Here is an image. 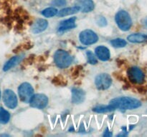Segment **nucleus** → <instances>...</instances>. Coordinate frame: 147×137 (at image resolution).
Listing matches in <instances>:
<instances>
[{
  "instance_id": "obj_9",
  "label": "nucleus",
  "mask_w": 147,
  "mask_h": 137,
  "mask_svg": "<svg viewBox=\"0 0 147 137\" xmlns=\"http://www.w3.org/2000/svg\"><path fill=\"white\" fill-rule=\"evenodd\" d=\"M3 101L7 107L14 109L17 106V97L15 93L10 89H6L3 94Z\"/></svg>"
},
{
  "instance_id": "obj_12",
  "label": "nucleus",
  "mask_w": 147,
  "mask_h": 137,
  "mask_svg": "<svg viewBox=\"0 0 147 137\" xmlns=\"http://www.w3.org/2000/svg\"><path fill=\"white\" fill-rule=\"evenodd\" d=\"M95 52H96V57L101 61H108L111 57L110 51L107 47H104V46H99V47H96L95 49Z\"/></svg>"
},
{
  "instance_id": "obj_15",
  "label": "nucleus",
  "mask_w": 147,
  "mask_h": 137,
  "mask_svg": "<svg viewBox=\"0 0 147 137\" xmlns=\"http://www.w3.org/2000/svg\"><path fill=\"white\" fill-rule=\"evenodd\" d=\"M76 20V17H72V18L64 20V21L60 22V27H59L58 31H63L66 30L71 29L76 27L75 21Z\"/></svg>"
},
{
  "instance_id": "obj_22",
  "label": "nucleus",
  "mask_w": 147,
  "mask_h": 137,
  "mask_svg": "<svg viewBox=\"0 0 147 137\" xmlns=\"http://www.w3.org/2000/svg\"><path fill=\"white\" fill-rule=\"evenodd\" d=\"M86 55H87L88 61L89 64H93V65L97 64L98 63L97 59H96V57L95 56V54L92 52V51H88L87 52H86Z\"/></svg>"
},
{
  "instance_id": "obj_6",
  "label": "nucleus",
  "mask_w": 147,
  "mask_h": 137,
  "mask_svg": "<svg viewBox=\"0 0 147 137\" xmlns=\"http://www.w3.org/2000/svg\"><path fill=\"white\" fill-rule=\"evenodd\" d=\"M79 39L83 45H90L98 41L97 34L90 29H86L82 31L79 36Z\"/></svg>"
},
{
  "instance_id": "obj_5",
  "label": "nucleus",
  "mask_w": 147,
  "mask_h": 137,
  "mask_svg": "<svg viewBox=\"0 0 147 137\" xmlns=\"http://www.w3.org/2000/svg\"><path fill=\"white\" fill-rule=\"evenodd\" d=\"M127 74L129 80L134 84H141L144 81V74L139 67H133L129 68L127 71Z\"/></svg>"
},
{
  "instance_id": "obj_26",
  "label": "nucleus",
  "mask_w": 147,
  "mask_h": 137,
  "mask_svg": "<svg viewBox=\"0 0 147 137\" xmlns=\"http://www.w3.org/2000/svg\"><path fill=\"white\" fill-rule=\"evenodd\" d=\"M112 134L110 133V131H109V128H106V131H105V133L103 134V136H111Z\"/></svg>"
},
{
  "instance_id": "obj_2",
  "label": "nucleus",
  "mask_w": 147,
  "mask_h": 137,
  "mask_svg": "<svg viewBox=\"0 0 147 137\" xmlns=\"http://www.w3.org/2000/svg\"><path fill=\"white\" fill-rule=\"evenodd\" d=\"M54 61L56 66L59 68H67L71 64L73 58L67 51L63 49L56 51L54 54Z\"/></svg>"
},
{
  "instance_id": "obj_24",
  "label": "nucleus",
  "mask_w": 147,
  "mask_h": 137,
  "mask_svg": "<svg viewBox=\"0 0 147 137\" xmlns=\"http://www.w3.org/2000/svg\"><path fill=\"white\" fill-rule=\"evenodd\" d=\"M52 4L54 6H57V7H63V6H65L67 4L66 0H53Z\"/></svg>"
},
{
  "instance_id": "obj_3",
  "label": "nucleus",
  "mask_w": 147,
  "mask_h": 137,
  "mask_svg": "<svg viewBox=\"0 0 147 137\" xmlns=\"http://www.w3.org/2000/svg\"><path fill=\"white\" fill-rule=\"evenodd\" d=\"M116 22L118 27L122 31H129L132 26V20L127 11L121 10L115 17Z\"/></svg>"
},
{
  "instance_id": "obj_25",
  "label": "nucleus",
  "mask_w": 147,
  "mask_h": 137,
  "mask_svg": "<svg viewBox=\"0 0 147 137\" xmlns=\"http://www.w3.org/2000/svg\"><path fill=\"white\" fill-rule=\"evenodd\" d=\"M98 24L100 27H105V26L107 24V21H106V19L104 18V17H100V18L98 19Z\"/></svg>"
},
{
  "instance_id": "obj_16",
  "label": "nucleus",
  "mask_w": 147,
  "mask_h": 137,
  "mask_svg": "<svg viewBox=\"0 0 147 137\" xmlns=\"http://www.w3.org/2000/svg\"><path fill=\"white\" fill-rule=\"evenodd\" d=\"M79 11H80V7H79V6L76 5L75 6V7H66V8L63 9H61L58 13H57V15L58 16V17H65V16L72 15V14H76V13L78 12Z\"/></svg>"
},
{
  "instance_id": "obj_17",
  "label": "nucleus",
  "mask_w": 147,
  "mask_h": 137,
  "mask_svg": "<svg viewBox=\"0 0 147 137\" xmlns=\"http://www.w3.org/2000/svg\"><path fill=\"white\" fill-rule=\"evenodd\" d=\"M127 39L131 43H142L147 41V34H133L127 37Z\"/></svg>"
},
{
  "instance_id": "obj_14",
  "label": "nucleus",
  "mask_w": 147,
  "mask_h": 137,
  "mask_svg": "<svg viewBox=\"0 0 147 137\" xmlns=\"http://www.w3.org/2000/svg\"><path fill=\"white\" fill-rule=\"evenodd\" d=\"M24 57V54H20V55L15 56V57H13L12 58L10 59L5 64H4V67H3V70L4 71H7L8 70L11 69V68L15 67L16 65L20 63V61L22 60L23 57Z\"/></svg>"
},
{
  "instance_id": "obj_1",
  "label": "nucleus",
  "mask_w": 147,
  "mask_h": 137,
  "mask_svg": "<svg viewBox=\"0 0 147 137\" xmlns=\"http://www.w3.org/2000/svg\"><path fill=\"white\" fill-rule=\"evenodd\" d=\"M110 104H112L116 108L121 110H131L137 108L142 106V102L135 98L128 96L117 97L110 101Z\"/></svg>"
},
{
  "instance_id": "obj_7",
  "label": "nucleus",
  "mask_w": 147,
  "mask_h": 137,
  "mask_svg": "<svg viewBox=\"0 0 147 137\" xmlns=\"http://www.w3.org/2000/svg\"><path fill=\"white\" fill-rule=\"evenodd\" d=\"M29 103L33 108L42 109L47 106L48 104V98L45 94H37L32 96Z\"/></svg>"
},
{
  "instance_id": "obj_19",
  "label": "nucleus",
  "mask_w": 147,
  "mask_h": 137,
  "mask_svg": "<svg viewBox=\"0 0 147 137\" xmlns=\"http://www.w3.org/2000/svg\"><path fill=\"white\" fill-rule=\"evenodd\" d=\"M10 119V114L7 110L0 107V124H6Z\"/></svg>"
},
{
  "instance_id": "obj_11",
  "label": "nucleus",
  "mask_w": 147,
  "mask_h": 137,
  "mask_svg": "<svg viewBox=\"0 0 147 137\" xmlns=\"http://www.w3.org/2000/svg\"><path fill=\"white\" fill-rule=\"evenodd\" d=\"M48 26V22L47 20L44 19H38L36 20L33 24L32 27V31L34 34H39L40 32H42L47 29Z\"/></svg>"
},
{
  "instance_id": "obj_4",
  "label": "nucleus",
  "mask_w": 147,
  "mask_h": 137,
  "mask_svg": "<svg viewBox=\"0 0 147 137\" xmlns=\"http://www.w3.org/2000/svg\"><path fill=\"white\" fill-rule=\"evenodd\" d=\"M34 93V88L31 84L24 82L18 88V94L20 100L24 103H29Z\"/></svg>"
},
{
  "instance_id": "obj_28",
  "label": "nucleus",
  "mask_w": 147,
  "mask_h": 137,
  "mask_svg": "<svg viewBox=\"0 0 147 137\" xmlns=\"http://www.w3.org/2000/svg\"><path fill=\"white\" fill-rule=\"evenodd\" d=\"M0 98H1V91H0Z\"/></svg>"
},
{
  "instance_id": "obj_18",
  "label": "nucleus",
  "mask_w": 147,
  "mask_h": 137,
  "mask_svg": "<svg viewBox=\"0 0 147 137\" xmlns=\"http://www.w3.org/2000/svg\"><path fill=\"white\" fill-rule=\"evenodd\" d=\"M116 108L113 106L112 104H109L108 106H98L94 107L93 108V111L96 113H107L111 112V111H115Z\"/></svg>"
},
{
  "instance_id": "obj_27",
  "label": "nucleus",
  "mask_w": 147,
  "mask_h": 137,
  "mask_svg": "<svg viewBox=\"0 0 147 137\" xmlns=\"http://www.w3.org/2000/svg\"><path fill=\"white\" fill-rule=\"evenodd\" d=\"M142 24H143L144 27L147 29V17H145V18L142 20Z\"/></svg>"
},
{
  "instance_id": "obj_23",
  "label": "nucleus",
  "mask_w": 147,
  "mask_h": 137,
  "mask_svg": "<svg viewBox=\"0 0 147 137\" xmlns=\"http://www.w3.org/2000/svg\"><path fill=\"white\" fill-rule=\"evenodd\" d=\"M53 83L55 85H60V86H65L67 84V81L61 76H57L53 80Z\"/></svg>"
},
{
  "instance_id": "obj_20",
  "label": "nucleus",
  "mask_w": 147,
  "mask_h": 137,
  "mask_svg": "<svg viewBox=\"0 0 147 137\" xmlns=\"http://www.w3.org/2000/svg\"><path fill=\"white\" fill-rule=\"evenodd\" d=\"M57 13H58V11H57V9L54 8V7H48V8L42 10V14L45 17H47V18L56 16Z\"/></svg>"
},
{
  "instance_id": "obj_21",
  "label": "nucleus",
  "mask_w": 147,
  "mask_h": 137,
  "mask_svg": "<svg viewBox=\"0 0 147 137\" xmlns=\"http://www.w3.org/2000/svg\"><path fill=\"white\" fill-rule=\"evenodd\" d=\"M111 44L112 46H113L114 47H116V48H122V47H126V44H127V42L123 39L118 38L111 40Z\"/></svg>"
},
{
  "instance_id": "obj_13",
  "label": "nucleus",
  "mask_w": 147,
  "mask_h": 137,
  "mask_svg": "<svg viewBox=\"0 0 147 137\" xmlns=\"http://www.w3.org/2000/svg\"><path fill=\"white\" fill-rule=\"evenodd\" d=\"M76 4L80 7V10L84 13L93 11L95 7L93 0H78Z\"/></svg>"
},
{
  "instance_id": "obj_8",
  "label": "nucleus",
  "mask_w": 147,
  "mask_h": 137,
  "mask_svg": "<svg viewBox=\"0 0 147 137\" xmlns=\"http://www.w3.org/2000/svg\"><path fill=\"white\" fill-rule=\"evenodd\" d=\"M112 78L108 74H100L96 77L95 84L99 90H106L111 86Z\"/></svg>"
},
{
  "instance_id": "obj_10",
  "label": "nucleus",
  "mask_w": 147,
  "mask_h": 137,
  "mask_svg": "<svg viewBox=\"0 0 147 137\" xmlns=\"http://www.w3.org/2000/svg\"><path fill=\"white\" fill-rule=\"evenodd\" d=\"M86 98L85 91L81 88H73L72 89V102L76 104H81Z\"/></svg>"
}]
</instances>
